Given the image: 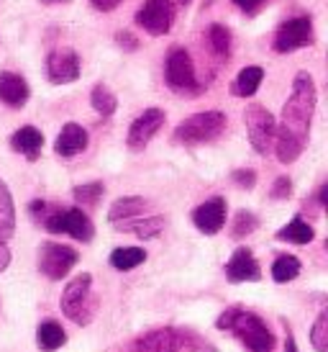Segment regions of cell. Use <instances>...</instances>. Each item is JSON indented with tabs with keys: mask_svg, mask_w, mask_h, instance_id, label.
<instances>
[{
	"mask_svg": "<svg viewBox=\"0 0 328 352\" xmlns=\"http://www.w3.org/2000/svg\"><path fill=\"white\" fill-rule=\"evenodd\" d=\"M316 100H318V90H316L313 75L298 72L292 80V93H290L288 103L282 106L280 124L274 129V149H277V160L282 165H292L308 144Z\"/></svg>",
	"mask_w": 328,
	"mask_h": 352,
	"instance_id": "cell-1",
	"label": "cell"
},
{
	"mask_svg": "<svg viewBox=\"0 0 328 352\" xmlns=\"http://www.w3.org/2000/svg\"><path fill=\"white\" fill-rule=\"evenodd\" d=\"M218 329L233 332L239 342L246 344V350L251 352H274V334L270 332V327L264 324L261 316L254 311H246L242 306H231L215 319Z\"/></svg>",
	"mask_w": 328,
	"mask_h": 352,
	"instance_id": "cell-2",
	"label": "cell"
},
{
	"mask_svg": "<svg viewBox=\"0 0 328 352\" xmlns=\"http://www.w3.org/2000/svg\"><path fill=\"white\" fill-rule=\"evenodd\" d=\"M126 352H215V347H211L190 329L162 327V329H152V332L136 337L134 342L126 347Z\"/></svg>",
	"mask_w": 328,
	"mask_h": 352,
	"instance_id": "cell-3",
	"label": "cell"
},
{
	"mask_svg": "<svg viewBox=\"0 0 328 352\" xmlns=\"http://www.w3.org/2000/svg\"><path fill=\"white\" fill-rule=\"evenodd\" d=\"M164 80L172 93L183 96V98H198L205 90V85L195 75V65L190 52L185 47H172L167 59H164Z\"/></svg>",
	"mask_w": 328,
	"mask_h": 352,
	"instance_id": "cell-4",
	"label": "cell"
},
{
	"mask_svg": "<svg viewBox=\"0 0 328 352\" xmlns=\"http://www.w3.org/2000/svg\"><path fill=\"white\" fill-rule=\"evenodd\" d=\"M226 129V113L221 111H200V113H193L185 121L177 124L172 139L177 144H185V147H195V144H208L213 139H218Z\"/></svg>",
	"mask_w": 328,
	"mask_h": 352,
	"instance_id": "cell-5",
	"label": "cell"
},
{
	"mask_svg": "<svg viewBox=\"0 0 328 352\" xmlns=\"http://www.w3.org/2000/svg\"><path fill=\"white\" fill-rule=\"evenodd\" d=\"M93 275L90 273H80L78 278H72L65 288V294L59 298V306H62V314L72 319L75 324L85 327V324L93 322V314L97 309V301L93 296Z\"/></svg>",
	"mask_w": 328,
	"mask_h": 352,
	"instance_id": "cell-6",
	"label": "cell"
},
{
	"mask_svg": "<svg viewBox=\"0 0 328 352\" xmlns=\"http://www.w3.org/2000/svg\"><path fill=\"white\" fill-rule=\"evenodd\" d=\"M41 226L51 234H67L78 242H90L95 236V226L82 208H59L57 206Z\"/></svg>",
	"mask_w": 328,
	"mask_h": 352,
	"instance_id": "cell-7",
	"label": "cell"
},
{
	"mask_svg": "<svg viewBox=\"0 0 328 352\" xmlns=\"http://www.w3.org/2000/svg\"><path fill=\"white\" fill-rule=\"evenodd\" d=\"M313 41H316L313 19L310 16H295V19H288L285 23H280V29L274 31L272 47L277 54H290V52L313 47Z\"/></svg>",
	"mask_w": 328,
	"mask_h": 352,
	"instance_id": "cell-8",
	"label": "cell"
},
{
	"mask_svg": "<svg viewBox=\"0 0 328 352\" xmlns=\"http://www.w3.org/2000/svg\"><path fill=\"white\" fill-rule=\"evenodd\" d=\"M244 124H246V131H249V142L254 152L259 155H267L272 149V142H274V129H277V121L270 111L259 103H251L244 111Z\"/></svg>",
	"mask_w": 328,
	"mask_h": 352,
	"instance_id": "cell-9",
	"label": "cell"
},
{
	"mask_svg": "<svg viewBox=\"0 0 328 352\" xmlns=\"http://www.w3.org/2000/svg\"><path fill=\"white\" fill-rule=\"evenodd\" d=\"M80 254L67 245H57V242H44L39 247V270L47 275L49 280H62L67 273L78 265Z\"/></svg>",
	"mask_w": 328,
	"mask_h": 352,
	"instance_id": "cell-10",
	"label": "cell"
},
{
	"mask_svg": "<svg viewBox=\"0 0 328 352\" xmlns=\"http://www.w3.org/2000/svg\"><path fill=\"white\" fill-rule=\"evenodd\" d=\"M136 23L149 36L169 34L174 23V3L172 0H144V6L136 10Z\"/></svg>",
	"mask_w": 328,
	"mask_h": 352,
	"instance_id": "cell-11",
	"label": "cell"
},
{
	"mask_svg": "<svg viewBox=\"0 0 328 352\" xmlns=\"http://www.w3.org/2000/svg\"><path fill=\"white\" fill-rule=\"evenodd\" d=\"M164 121H167V113H164L162 108H146L141 116L134 118V124L128 126V147L134 149V152H141V149L152 142V139L159 134V129L164 126Z\"/></svg>",
	"mask_w": 328,
	"mask_h": 352,
	"instance_id": "cell-12",
	"label": "cell"
},
{
	"mask_svg": "<svg viewBox=\"0 0 328 352\" xmlns=\"http://www.w3.org/2000/svg\"><path fill=\"white\" fill-rule=\"evenodd\" d=\"M47 78L54 85H69L80 78V54L69 47L47 54Z\"/></svg>",
	"mask_w": 328,
	"mask_h": 352,
	"instance_id": "cell-13",
	"label": "cell"
},
{
	"mask_svg": "<svg viewBox=\"0 0 328 352\" xmlns=\"http://www.w3.org/2000/svg\"><path fill=\"white\" fill-rule=\"evenodd\" d=\"M226 211H229V208H226V198L213 196V198H208L205 204L195 206L193 224L208 236L218 234L223 229V224H226Z\"/></svg>",
	"mask_w": 328,
	"mask_h": 352,
	"instance_id": "cell-14",
	"label": "cell"
},
{
	"mask_svg": "<svg viewBox=\"0 0 328 352\" xmlns=\"http://www.w3.org/2000/svg\"><path fill=\"white\" fill-rule=\"evenodd\" d=\"M226 278H229L231 283H246V280L251 283V280H259L261 267L249 247H239V250L231 254V260L226 263Z\"/></svg>",
	"mask_w": 328,
	"mask_h": 352,
	"instance_id": "cell-15",
	"label": "cell"
},
{
	"mask_svg": "<svg viewBox=\"0 0 328 352\" xmlns=\"http://www.w3.org/2000/svg\"><path fill=\"white\" fill-rule=\"evenodd\" d=\"M31 88L26 78H21L19 72H0V100L10 108H23L29 103Z\"/></svg>",
	"mask_w": 328,
	"mask_h": 352,
	"instance_id": "cell-16",
	"label": "cell"
},
{
	"mask_svg": "<svg viewBox=\"0 0 328 352\" xmlns=\"http://www.w3.org/2000/svg\"><path fill=\"white\" fill-rule=\"evenodd\" d=\"M152 211V204L141 196H124L113 201V206L108 208V221L113 226L126 224L131 219H139V216H146Z\"/></svg>",
	"mask_w": 328,
	"mask_h": 352,
	"instance_id": "cell-17",
	"label": "cell"
},
{
	"mask_svg": "<svg viewBox=\"0 0 328 352\" xmlns=\"http://www.w3.org/2000/svg\"><path fill=\"white\" fill-rule=\"evenodd\" d=\"M87 142H90V137H87V131L80 124H65L57 142H54V152L59 157H75L80 152H85Z\"/></svg>",
	"mask_w": 328,
	"mask_h": 352,
	"instance_id": "cell-18",
	"label": "cell"
},
{
	"mask_svg": "<svg viewBox=\"0 0 328 352\" xmlns=\"http://www.w3.org/2000/svg\"><path fill=\"white\" fill-rule=\"evenodd\" d=\"M10 147H13V152L36 162L41 155V147H44V134L36 126H21L19 131L10 134Z\"/></svg>",
	"mask_w": 328,
	"mask_h": 352,
	"instance_id": "cell-19",
	"label": "cell"
},
{
	"mask_svg": "<svg viewBox=\"0 0 328 352\" xmlns=\"http://www.w3.org/2000/svg\"><path fill=\"white\" fill-rule=\"evenodd\" d=\"M116 229L128 232V234H136L139 239H154L164 229V216L146 214V216H139V219H131V221H126V224H118Z\"/></svg>",
	"mask_w": 328,
	"mask_h": 352,
	"instance_id": "cell-20",
	"label": "cell"
},
{
	"mask_svg": "<svg viewBox=\"0 0 328 352\" xmlns=\"http://www.w3.org/2000/svg\"><path fill=\"white\" fill-rule=\"evenodd\" d=\"M261 80H264V69L259 65H249V67H244L236 80H233L231 85V93L236 98H251L257 90H259Z\"/></svg>",
	"mask_w": 328,
	"mask_h": 352,
	"instance_id": "cell-21",
	"label": "cell"
},
{
	"mask_svg": "<svg viewBox=\"0 0 328 352\" xmlns=\"http://www.w3.org/2000/svg\"><path fill=\"white\" fill-rule=\"evenodd\" d=\"M277 239L280 242H292V245H308V242H313L316 239V229L308 224V221H303V216H295L290 224H285L277 232Z\"/></svg>",
	"mask_w": 328,
	"mask_h": 352,
	"instance_id": "cell-22",
	"label": "cell"
},
{
	"mask_svg": "<svg viewBox=\"0 0 328 352\" xmlns=\"http://www.w3.org/2000/svg\"><path fill=\"white\" fill-rule=\"evenodd\" d=\"M16 232V208H13V196L8 186L0 180V242L10 239Z\"/></svg>",
	"mask_w": 328,
	"mask_h": 352,
	"instance_id": "cell-23",
	"label": "cell"
},
{
	"mask_svg": "<svg viewBox=\"0 0 328 352\" xmlns=\"http://www.w3.org/2000/svg\"><path fill=\"white\" fill-rule=\"evenodd\" d=\"M208 47L218 59H229L231 57V47H233V36L231 31L226 29L223 23H211L208 26Z\"/></svg>",
	"mask_w": 328,
	"mask_h": 352,
	"instance_id": "cell-24",
	"label": "cell"
},
{
	"mask_svg": "<svg viewBox=\"0 0 328 352\" xmlns=\"http://www.w3.org/2000/svg\"><path fill=\"white\" fill-rule=\"evenodd\" d=\"M65 342H67V334H65V329H62L57 322L39 324V329H36V344H39L41 350L54 352V350H59Z\"/></svg>",
	"mask_w": 328,
	"mask_h": 352,
	"instance_id": "cell-25",
	"label": "cell"
},
{
	"mask_svg": "<svg viewBox=\"0 0 328 352\" xmlns=\"http://www.w3.org/2000/svg\"><path fill=\"white\" fill-rule=\"evenodd\" d=\"M144 260H146V252L141 247H118V250L110 252V265H113L116 270H121V273L134 270V267H139Z\"/></svg>",
	"mask_w": 328,
	"mask_h": 352,
	"instance_id": "cell-26",
	"label": "cell"
},
{
	"mask_svg": "<svg viewBox=\"0 0 328 352\" xmlns=\"http://www.w3.org/2000/svg\"><path fill=\"white\" fill-rule=\"evenodd\" d=\"M90 103H93V108H95L100 116H113L118 108L116 93L108 88L106 82H97L95 88H93V93H90Z\"/></svg>",
	"mask_w": 328,
	"mask_h": 352,
	"instance_id": "cell-27",
	"label": "cell"
},
{
	"mask_svg": "<svg viewBox=\"0 0 328 352\" xmlns=\"http://www.w3.org/2000/svg\"><path fill=\"white\" fill-rule=\"evenodd\" d=\"M303 270V265L295 254H280L274 265H272V278L277 280V283H290V280H295Z\"/></svg>",
	"mask_w": 328,
	"mask_h": 352,
	"instance_id": "cell-28",
	"label": "cell"
},
{
	"mask_svg": "<svg viewBox=\"0 0 328 352\" xmlns=\"http://www.w3.org/2000/svg\"><path fill=\"white\" fill-rule=\"evenodd\" d=\"M103 193H106V186H103V183H82V186H75V190H72L75 201H78L82 208H93V206L103 198Z\"/></svg>",
	"mask_w": 328,
	"mask_h": 352,
	"instance_id": "cell-29",
	"label": "cell"
},
{
	"mask_svg": "<svg viewBox=\"0 0 328 352\" xmlns=\"http://www.w3.org/2000/svg\"><path fill=\"white\" fill-rule=\"evenodd\" d=\"M257 229H259V219H257V214H251V211H239V214L233 216V224H231L233 239H244V236L254 234Z\"/></svg>",
	"mask_w": 328,
	"mask_h": 352,
	"instance_id": "cell-30",
	"label": "cell"
},
{
	"mask_svg": "<svg viewBox=\"0 0 328 352\" xmlns=\"http://www.w3.org/2000/svg\"><path fill=\"white\" fill-rule=\"evenodd\" d=\"M310 342L316 347V352H328V311L318 314V319L313 324V329H310Z\"/></svg>",
	"mask_w": 328,
	"mask_h": 352,
	"instance_id": "cell-31",
	"label": "cell"
},
{
	"mask_svg": "<svg viewBox=\"0 0 328 352\" xmlns=\"http://www.w3.org/2000/svg\"><path fill=\"white\" fill-rule=\"evenodd\" d=\"M290 196H292V180L288 175H280L272 183L270 198H274V201H288Z\"/></svg>",
	"mask_w": 328,
	"mask_h": 352,
	"instance_id": "cell-32",
	"label": "cell"
},
{
	"mask_svg": "<svg viewBox=\"0 0 328 352\" xmlns=\"http://www.w3.org/2000/svg\"><path fill=\"white\" fill-rule=\"evenodd\" d=\"M231 180L239 188H244V190H251V188L257 186V173L249 170V167H239V170H233L231 173Z\"/></svg>",
	"mask_w": 328,
	"mask_h": 352,
	"instance_id": "cell-33",
	"label": "cell"
},
{
	"mask_svg": "<svg viewBox=\"0 0 328 352\" xmlns=\"http://www.w3.org/2000/svg\"><path fill=\"white\" fill-rule=\"evenodd\" d=\"M116 41L121 44V47H124L126 52H136V50H139V41H136V36L131 34V31H118Z\"/></svg>",
	"mask_w": 328,
	"mask_h": 352,
	"instance_id": "cell-34",
	"label": "cell"
},
{
	"mask_svg": "<svg viewBox=\"0 0 328 352\" xmlns=\"http://www.w3.org/2000/svg\"><path fill=\"white\" fill-rule=\"evenodd\" d=\"M264 3H267V0H233V6H239V8H242L244 13H249V16H254Z\"/></svg>",
	"mask_w": 328,
	"mask_h": 352,
	"instance_id": "cell-35",
	"label": "cell"
},
{
	"mask_svg": "<svg viewBox=\"0 0 328 352\" xmlns=\"http://www.w3.org/2000/svg\"><path fill=\"white\" fill-rule=\"evenodd\" d=\"M93 3V8L103 10V13H110V10H116L124 0H90Z\"/></svg>",
	"mask_w": 328,
	"mask_h": 352,
	"instance_id": "cell-36",
	"label": "cell"
},
{
	"mask_svg": "<svg viewBox=\"0 0 328 352\" xmlns=\"http://www.w3.org/2000/svg\"><path fill=\"white\" fill-rule=\"evenodd\" d=\"M10 265V250L5 247V242H0V273Z\"/></svg>",
	"mask_w": 328,
	"mask_h": 352,
	"instance_id": "cell-37",
	"label": "cell"
},
{
	"mask_svg": "<svg viewBox=\"0 0 328 352\" xmlns=\"http://www.w3.org/2000/svg\"><path fill=\"white\" fill-rule=\"evenodd\" d=\"M285 352H298V344H295V337L290 334V329H288V342H285Z\"/></svg>",
	"mask_w": 328,
	"mask_h": 352,
	"instance_id": "cell-38",
	"label": "cell"
},
{
	"mask_svg": "<svg viewBox=\"0 0 328 352\" xmlns=\"http://www.w3.org/2000/svg\"><path fill=\"white\" fill-rule=\"evenodd\" d=\"M41 3H69V0H41Z\"/></svg>",
	"mask_w": 328,
	"mask_h": 352,
	"instance_id": "cell-39",
	"label": "cell"
},
{
	"mask_svg": "<svg viewBox=\"0 0 328 352\" xmlns=\"http://www.w3.org/2000/svg\"><path fill=\"white\" fill-rule=\"evenodd\" d=\"M180 3H183V6H190V3H193V0H180Z\"/></svg>",
	"mask_w": 328,
	"mask_h": 352,
	"instance_id": "cell-40",
	"label": "cell"
}]
</instances>
